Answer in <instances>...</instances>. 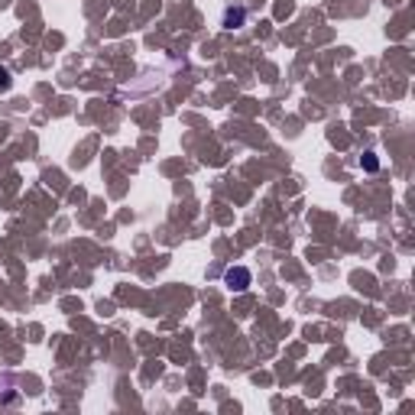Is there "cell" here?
<instances>
[{
  "label": "cell",
  "mask_w": 415,
  "mask_h": 415,
  "mask_svg": "<svg viewBox=\"0 0 415 415\" xmlns=\"http://www.w3.org/2000/svg\"><path fill=\"white\" fill-rule=\"evenodd\" d=\"M253 282V273L247 267H227L224 269V286L231 289V292H247Z\"/></svg>",
  "instance_id": "6da1fadb"
},
{
  "label": "cell",
  "mask_w": 415,
  "mask_h": 415,
  "mask_svg": "<svg viewBox=\"0 0 415 415\" xmlns=\"http://www.w3.org/2000/svg\"><path fill=\"white\" fill-rule=\"evenodd\" d=\"M7 88H10V72L0 68V91H7Z\"/></svg>",
  "instance_id": "277c9868"
},
{
  "label": "cell",
  "mask_w": 415,
  "mask_h": 415,
  "mask_svg": "<svg viewBox=\"0 0 415 415\" xmlns=\"http://www.w3.org/2000/svg\"><path fill=\"white\" fill-rule=\"evenodd\" d=\"M247 17H250V10H247L244 3H231V7H224V13H221V26L224 30H240L247 23Z\"/></svg>",
  "instance_id": "7a4b0ae2"
},
{
  "label": "cell",
  "mask_w": 415,
  "mask_h": 415,
  "mask_svg": "<svg viewBox=\"0 0 415 415\" xmlns=\"http://www.w3.org/2000/svg\"><path fill=\"white\" fill-rule=\"evenodd\" d=\"M360 166H363L367 172H376V169H380V160H376V153H367V156L360 160Z\"/></svg>",
  "instance_id": "3957f363"
}]
</instances>
